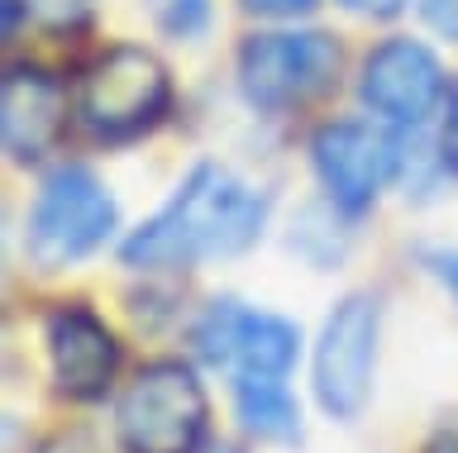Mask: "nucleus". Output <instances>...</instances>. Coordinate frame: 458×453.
I'll list each match as a JSON object with an SVG mask.
<instances>
[{"label": "nucleus", "instance_id": "nucleus-22", "mask_svg": "<svg viewBox=\"0 0 458 453\" xmlns=\"http://www.w3.org/2000/svg\"><path fill=\"white\" fill-rule=\"evenodd\" d=\"M196 453H239V449L234 444H200Z\"/></svg>", "mask_w": 458, "mask_h": 453}, {"label": "nucleus", "instance_id": "nucleus-19", "mask_svg": "<svg viewBox=\"0 0 458 453\" xmlns=\"http://www.w3.org/2000/svg\"><path fill=\"white\" fill-rule=\"evenodd\" d=\"M444 163L458 172V81L449 91V115H444Z\"/></svg>", "mask_w": 458, "mask_h": 453}, {"label": "nucleus", "instance_id": "nucleus-3", "mask_svg": "<svg viewBox=\"0 0 458 453\" xmlns=\"http://www.w3.org/2000/svg\"><path fill=\"white\" fill-rule=\"evenodd\" d=\"M120 224L110 187L91 167L63 163L38 187L24 224V248L38 267H72L106 244Z\"/></svg>", "mask_w": 458, "mask_h": 453}, {"label": "nucleus", "instance_id": "nucleus-6", "mask_svg": "<svg viewBox=\"0 0 458 453\" xmlns=\"http://www.w3.org/2000/svg\"><path fill=\"white\" fill-rule=\"evenodd\" d=\"M196 358L229 373V382L243 377H286L296 367L301 334L292 320L249 310L239 301H210L206 315L191 330Z\"/></svg>", "mask_w": 458, "mask_h": 453}, {"label": "nucleus", "instance_id": "nucleus-5", "mask_svg": "<svg viewBox=\"0 0 458 453\" xmlns=\"http://www.w3.org/2000/svg\"><path fill=\"white\" fill-rule=\"evenodd\" d=\"M239 91L253 110H292L315 101L339 72V44L320 29H272L239 48Z\"/></svg>", "mask_w": 458, "mask_h": 453}, {"label": "nucleus", "instance_id": "nucleus-2", "mask_svg": "<svg viewBox=\"0 0 458 453\" xmlns=\"http://www.w3.org/2000/svg\"><path fill=\"white\" fill-rule=\"evenodd\" d=\"M172 105V77L143 44H114L77 81V120L91 138L129 144L148 134Z\"/></svg>", "mask_w": 458, "mask_h": 453}, {"label": "nucleus", "instance_id": "nucleus-7", "mask_svg": "<svg viewBox=\"0 0 458 453\" xmlns=\"http://www.w3.org/2000/svg\"><path fill=\"white\" fill-rule=\"evenodd\" d=\"M377 367V301L353 291L329 310L315 344V401L335 420H358L372 396Z\"/></svg>", "mask_w": 458, "mask_h": 453}, {"label": "nucleus", "instance_id": "nucleus-16", "mask_svg": "<svg viewBox=\"0 0 458 453\" xmlns=\"http://www.w3.org/2000/svg\"><path fill=\"white\" fill-rule=\"evenodd\" d=\"M420 263H425V273L439 277L444 287L454 291V301H458V248H425Z\"/></svg>", "mask_w": 458, "mask_h": 453}, {"label": "nucleus", "instance_id": "nucleus-8", "mask_svg": "<svg viewBox=\"0 0 458 453\" xmlns=\"http://www.w3.org/2000/svg\"><path fill=\"white\" fill-rule=\"evenodd\" d=\"M310 167L339 215H363L377 191L401 172V144L377 124L335 120L310 138Z\"/></svg>", "mask_w": 458, "mask_h": 453}, {"label": "nucleus", "instance_id": "nucleus-21", "mask_svg": "<svg viewBox=\"0 0 458 453\" xmlns=\"http://www.w3.org/2000/svg\"><path fill=\"white\" fill-rule=\"evenodd\" d=\"M425 453H458V430H444V434H435Z\"/></svg>", "mask_w": 458, "mask_h": 453}, {"label": "nucleus", "instance_id": "nucleus-12", "mask_svg": "<svg viewBox=\"0 0 458 453\" xmlns=\"http://www.w3.org/2000/svg\"><path fill=\"white\" fill-rule=\"evenodd\" d=\"M234 410L243 430L272 444H292L301 439V410L286 391V377H243L234 382Z\"/></svg>", "mask_w": 458, "mask_h": 453}, {"label": "nucleus", "instance_id": "nucleus-13", "mask_svg": "<svg viewBox=\"0 0 458 453\" xmlns=\"http://www.w3.org/2000/svg\"><path fill=\"white\" fill-rule=\"evenodd\" d=\"M148 15L167 38H196L210 24V0H148Z\"/></svg>", "mask_w": 458, "mask_h": 453}, {"label": "nucleus", "instance_id": "nucleus-9", "mask_svg": "<svg viewBox=\"0 0 458 453\" xmlns=\"http://www.w3.org/2000/svg\"><path fill=\"white\" fill-rule=\"evenodd\" d=\"M444 96H449V77L420 38H386L368 53L363 72H358V101L396 130L429 124L439 115Z\"/></svg>", "mask_w": 458, "mask_h": 453}, {"label": "nucleus", "instance_id": "nucleus-14", "mask_svg": "<svg viewBox=\"0 0 458 453\" xmlns=\"http://www.w3.org/2000/svg\"><path fill=\"white\" fill-rule=\"evenodd\" d=\"M5 10H10V29L20 24V15L48 24V29H63V24H77L86 15V0H5Z\"/></svg>", "mask_w": 458, "mask_h": 453}, {"label": "nucleus", "instance_id": "nucleus-18", "mask_svg": "<svg viewBox=\"0 0 458 453\" xmlns=\"http://www.w3.org/2000/svg\"><path fill=\"white\" fill-rule=\"evenodd\" d=\"M425 20L435 24L439 34L458 38V0H425Z\"/></svg>", "mask_w": 458, "mask_h": 453}, {"label": "nucleus", "instance_id": "nucleus-17", "mask_svg": "<svg viewBox=\"0 0 458 453\" xmlns=\"http://www.w3.org/2000/svg\"><path fill=\"white\" fill-rule=\"evenodd\" d=\"M349 15H358V20H392V15H401V10L411 5V0H339Z\"/></svg>", "mask_w": 458, "mask_h": 453}, {"label": "nucleus", "instance_id": "nucleus-15", "mask_svg": "<svg viewBox=\"0 0 458 453\" xmlns=\"http://www.w3.org/2000/svg\"><path fill=\"white\" fill-rule=\"evenodd\" d=\"M249 15H263V20H296V15H310L320 0H239Z\"/></svg>", "mask_w": 458, "mask_h": 453}, {"label": "nucleus", "instance_id": "nucleus-11", "mask_svg": "<svg viewBox=\"0 0 458 453\" xmlns=\"http://www.w3.org/2000/svg\"><path fill=\"white\" fill-rule=\"evenodd\" d=\"M67 124V87L34 63H10L0 81V144L10 163L48 158Z\"/></svg>", "mask_w": 458, "mask_h": 453}, {"label": "nucleus", "instance_id": "nucleus-4", "mask_svg": "<svg viewBox=\"0 0 458 453\" xmlns=\"http://www.w3.org/2000/svg\"><path fill=\"white\" fill-rule=\"evenodd\" d=\"M210 424V401L186 363H148L120 391L114 434L124 453H196Z\"/></svg>", "mask_w": 458, "mask_h": 453}, {"label": "nucleus", "instance_id": "nucleus-20", "mask_svg": "<svg viewBox=\"0 0 458 453\" xmlns=\"http://www.w3.org/2000/svg\"><path fill=\"white\" fill-rule=\"evenodd\" d=\"M38 453H96V444L86 434H57V439H48Z\"/></svg>", "mask_w": 458, "mask_h": 453}, {"label": "nucleus", "instance_id": "nucleus-10", "mask_svg": "<svg viewBox=\"0 0 458 453\" xmlns=\"http://www.w3.org/2000/svg\"><path fill=\"white\" fill-rule=\"evenodd\" d=\"M43 344H48L53 382L72 401H96L120 373V344L106 330V320L86 306H57L43 320Z\"/></svg>", "mask_w": 458, "mask_h": 453}, {"label": "nucleus", "instance_id": "nucleus-1", "mask_svg": "<svg viewBox=\"0 0 458 453\" xmlns=\"http://www.w3.org/2000/svg\"><path fill=\"white\" fill-rule=\"evenodd\" d=\"M267 191H253L220 163H200L172 191V201L124 239L120 258L139 273L191 267L200 258H234L258 244L267 224Z\"/></svg>", "mask_w": 458, "mask_h": 453}]
</instances>
